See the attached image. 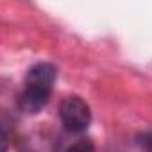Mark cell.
<instances>
[{
	"mask_svg": "<svg viewBox=\"0 0 152 152\" xmlns=\"http://www.w3.org/2000/svg\"><path fill=\"white\" fill-rule=\"evenodd\" d=\"M20 152H57V141L50 132L36 131L22 143Z\"/></svg>",
	"mask_w": 152,
	"mask_h": 152,
	"instance_id": "cell-3",
	"label": "cell"
},
{
	"mask_svg": "<svg viewBox=\"0 0 152 152\" xmlns=\"http://www.w3.org/2000/svg\"><path fill=\"white\" fill-rule=\"evenodd\" d=\"M57 70L50 63H39L32 66L25 79V90L20 97V107L25 113L41 111L52 93V86L56 83Z\"/></svg>",
	"mask_w": 152,
	"mask_h": 152,
	"instance_id": "cell-1",
	"label": "cell"
},
{
	"mask_svg": "<svg viewBox=\"0 0 152 152\" xmlns=\"http://www.w3.org/2000/svg\"><path fill=\"white\" fill-rule=\"evenodd\" d=\"M66 152H95V147H93L91 141L81 140V141H77V143H73Z\"/></svg>",
	"mask_w": 152,
	"mask_h": 152,
	"instance_id": "cell-4",
	"label": "cell"
},
{
	"mask_svg": "<svg viewBox=\"0 0 152 152\" xmlns=\"http://www.w3.org/2000/svg\"><path fill=\"white\" fill-rule=\"evenodd\" d=\"M138 143L140 147L145 150V152H152V132H145L138 138Z\"/></svg>",
	"mask_w": 152,
	"mask_h": 152,
	"instance_id": "cell-5",
	"label": "cell"
},
{
	"mask_svg": "<svg viewBox=\"0 0 152 152\" xmlns=\"http://www.w3.org/2000/svg\"><path fill=\"white\" fill-rule=\"evenodd\" d=\"M63 125L72 132H83L88 129L91 122L90 106L81 97H66L59 107Z\"/></svg>",
	"mask_w": 152,
	"mask_h": 152,
	"instance_id": "cell-2",
	"label": "cell"
}]
</instances>
